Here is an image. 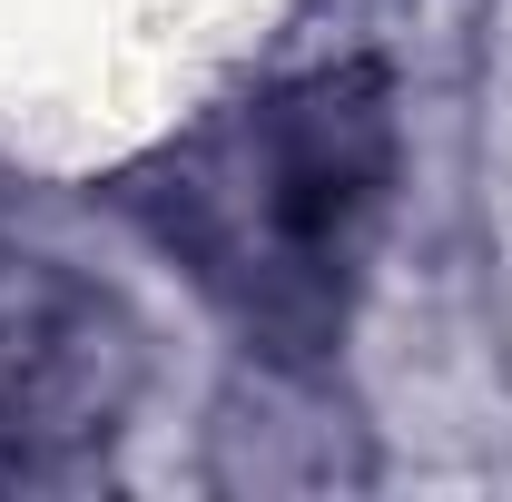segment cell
Returning a JSON list of instances; mask_svg holds the SVG:
<instances>
[{"label": "cell", "instance_id": "obj_1", "mask_svg": "<svg viewBox=\"0 0 512 502\" xmlns=\"http://www.w3.org/2000/svg\"><path fill=\"white\" fill-rule=\"evenodd\" d=\"M394 89L375 60L306 69L217 119L158 188V227L237 306L256 345L316 355L365 286L375 227L394 207Z\"/></svg>", "mask_w": 512, "mask_h": 502}]
</instances>
